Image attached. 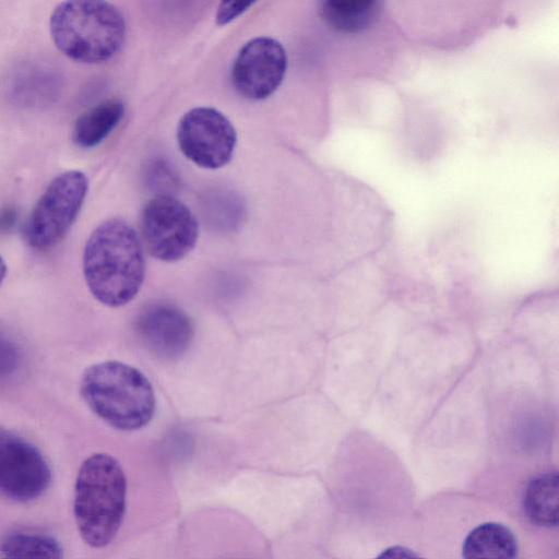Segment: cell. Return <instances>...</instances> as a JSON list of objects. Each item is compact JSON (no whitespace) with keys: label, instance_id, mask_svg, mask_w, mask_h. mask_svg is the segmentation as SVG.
Segmentation results:
<instances>
[{"label":"cell","instance_id":"6da1fadb","mask_svg":"<svg viewBox=\"0 0 559 559\" xmlns=\"http://www.w3.org/2000/svg\"><path fill=\"white\" fill-rule=\"evenodd\" d=\"M83 272L99 302L120 307L132 300L145 274L143 247L134 228L121 218L100 223L86 241Z\"/></svg>","mask_w":559,"mask_h":559},{"label":"cell","instance_id":"7a4b0ae2","mask_svg":"<svg viewBox=\"0 0 559 559\" xmlns=\"http://www.w3.org/2000/svg\"><path fill=\"white\" fill-rule=\"evenodd\" d=\"M127 479L119 462L96 453L81 465L74 491V518L83 540L94 548L108 545L126 511Z\"/></svg>","mask_w":559,"mask_h":559},{"label":"cell","instance_id":"3957f363","mask_svg":"<svg viewBox=\"0 0 559 559\" xmlns=\"http://www.w3.org/2000/svg\"><path fill=\"white\" fill-rule=\"evenodd\" d=\"M86 405L106 424L124 431L144 427L155 412L150 380L135 367L108 360L88 367L81 379Z\"/></svg>","mask_w":559,"mask_h":559},{"label":"cell","instance_id":"277c9868","mask_svg":"<svg viewBox=\"0 0 559 559\" xmlns=\"http://www.w3.org/2000/svg\"><path fill=\"white\" fill-rule=\"evenodd\" d=\"M49 29L53 44L68 58L99 63L121 48L126 22L119 9L109 2L74 0L55 8Z\"/></svg>","mask_w":559,"mask_h":559},{"label":"cell","instance_id":"5b68a950","mask_svg":"<svg viewBox=\"0 0 559 559\" xmlns=\"http://www.w3.org/2000/svg\"><path fill=\"white\" fill-rule=\"evenodd\" d=\"M88 180L80 170L58 175L32 210L24 237L35 249H48L69 231L84 203Z\"/></svg>","mask_w":559,"mask_h":559},{"label":"cell","instance_id":"8992f818","mask_svg":"<svg viewBox=\"0 0 559 559\" xmlns=\"http://www.w3.org/2000/svg\"><path fill=\"white\" fill-rule=\"evenodd\" d=\"M140 230L148 253L165 262L185 258L199 237V224L193 213L181 201L165 194L144 204Z\"/></svg>","mask_w":559,"mask_h":559},{"label":"cell","instance_id":"52a82bcc","mask_svg":"<svg viewBox=\"0 0 559 559\" xmlns=\"http://www.w3.org/2000/svg\"><path fill=\"white\" fill-rule=\"evenodd\" d=\"M177 142L181 153L193 164L217 169L233 157L237 132L230 120L212 107H195L179 120Z\"/></svg>","mask_w":559,"mask_h":559},{"label":"cell","instance_id":"ba28073f","mask_svg":"<svg viewBox=\"0 0 559 559\" xmlns=\"http://www.w3.org/2000/svg\"><path fill=\"white\" fill-rule=\"evenodd\" d=\"M50 479L38 449L0 425V492L15 501H32L45 492Z\"/></svg>","mask_w":559,"mask_h":559},{"label":"cell","instance_id":"9c48e42d","mask_svg":"<svg viewBox=\"0 0 559 559\" xmlns=\"http://www.w3.org/2000/svg\"><path fill=\"white\" fill-rule=\"evenodd\" d=\"M287 64L286 50L278 40L255 37L238 51L231 67V81L243 97L262 100L282 84Z\"/></svg>","mask_w":559,"mask_h":559},{"label":"cell","instance_id":"30bf717a","mask_svg":"<svg viewBox=\"0 0 559 559\" xmlns=\"http://www.w3.org/2000/svg\"><path fill=\"white\" fill-rule=\"evenodd\" d=\"M135 330L144 347L163 359L185 354L194 334L189 316L165 301L146 306L136 318Z\"/></svg>","mask_w":559,"mask_h":559},{"label":"cell","instance_id":"8fae6325","mask_svg":"<svg viewBox=\"0 0 559 559\" xmlns=\"http://www.w3.org/2000/svg\"><path fill=\"white\" fill-rule=\"evenodd\" d=\"M516 539L499 523H484L466 536L462 554L464 559H515Z\"/></svg>","mask_w":559,"mask_h":559},{"label":"cell","instance_id":"7c38bea8","mask_svg":"<svg viewBox=\"0 0 559 559\" xmlns=\"http://www.w3.org/2000/svg\"><path fill=\"white\" fill-rule=\"evenodd\" d=\"M124 114L119 99H107L82 114L73 128V142L83 148L94 147L117 127Z\"/></svg>","mask_w":559,"mask_h":559},{"label":"cell","instance_id":"4fadbf2b","mask_svg":"<svg viewBox=\"0 0 559 559\" xmlns=\"http://www.w3.org/2000/svg\"><path fill=\"white\" fill-rule=\"evenodd\" d=\"M524 511L537 525L556 526L559 509V478L556 472L534 477L523 496Z\"/></svg>","mask_w":559,"mask_h":559},{"label":"cell","instance_id":"5bb4252c","mask_svg":"<svg viewBox=\"0 0 559 559\" xmlns=\"http://www.w3.org/2000/svg\"><path fill=\"white\" fill-rule=\"evenodd\" d=\"M378 2L372 0H328L320 5L321 17L342 33H357L369 27L379 16Z\"/></svg>","mask_w":559,"mask_h":559},{"label":"cell","instance_id":"9a60e30c","mask_svg":"<svg viewBox=\"0 0 559 559\" xmlns=\"http://www.w3.org/2000/svg\"><path fill=\"white\" fill-rule=\"evenodd\" d=\"M1 559H62L57 539L40 533L14 532L0 544Z\"/></svg>","mask_w":559,"mask_h":559},{"label":"cell","instance_id":"2e32d148","mask_svg":"<svg viewBox=\"0 0 559 559\" xmlns=\"http://www.w3.org/2000/svg\"><path fill=\"white\" fill-rule=\"evenodd\" d=\"M23 355L17 344L0 333V380L14 376L21 368Z\"/></svg>","mask_w":559,"mask_h":559},{"label":"cell","instance_id":"e0dca14e","mask_svg":"<svg viewBox=\"0 0 559 559\" xmlns=\"http://www.w3.org/2000/svg\"><path fill=\"white\" fill-rule=\"evenodd\" d=\"M254 2L249 1H225L221 2L216 12V24L226 25L237 16L246 12Z\"/></svg>","mask_w":559,"mask_h":559},{"label":"cell","instance_id":"ac0fdd59","mask_svg":"<svg viewBox=\"0 0 559 559\" xmlns=\"http://www.w3.org/2000/svg\"><path fill=\"white\" fill-rule=\"evenodd\" d=\"M376 559H424L413 550L402 547L393 546L383 550Z\"/></svg>","mask_w":559,"mask_h":559},{"label":"cell","instance_id":"d6986e66","mask_svg":"<svg viewBox=\"0 0 559 559\" xmlns=\"http://www.w3.org/2000/svg\"><path fill=\"white\" fill-rule=\"evenodd\" d=\"M5 274H7V264H5L4 260L2 259V257L0 255V284L4 280Z\"/></svg>","mask_w":559,"mask_h":559}]
</instances>
